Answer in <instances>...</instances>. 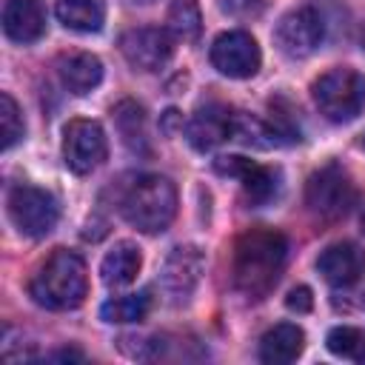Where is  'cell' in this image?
<instances>
[{"label": "cell", "mask_w": 365, "mask_h": 365, "mask_svg": "<svg viewBox=\"0 0 365 365\" xmlns=\"http://www.w3.org/2000/svg\"><path fill=\"white\" fill-rule=\"evenodd\" d=\"M288 259V240L277 228H248L234 242V285L248 299H262L274 291Z\"/></svg>", "instance_id": "obj_1"}, {"label": "cell", "mask_w": 365, "mask_h": 365, "mask_svg": "<svg viewBox=\"0 0 365 365\" xmlns=\"http://www.w3.org/2000/svg\"><path fill=\"white\" fill-rule=\"evenodd\" d=\"M57 74H60V83L71 94L83 97V94L94 91L100 86L103 63L88 51H71V54H60L57 57Z\"/></svg>", "instance_id": "obj_16"}, {"label": "cell", "mask_w": 365, "mask_h": 365, "mask_svg": "<svg viewBox=\"0 0 365 365\" xmlns=\"http://www.w3.org/2000/svg\"><path fill=\"white\" fill-rule=\"evenodd\" d=\"M234 128H237V111L220 103H205L194 111L188 123V143L197 151H211L225 140H231Z\"/></svg>", "instance_id": "obj_12"}, {"label": "cell", "mask_w": 365, "mask_h": 365, "mask_svg": "<svg viewBox=\"0 0 365 365\" xmlns=\"http://www.w3.org/2000/svg\"><path fill=\"white\" fill-rule=\"evenodd\" d=\"M151 308V297L148 291H140V294H123V297H111L103 302L100 308V317L106 322H140L145 319Z\"/></svg>", "instance_id": "obj_20"}, {"label": "cell", "mask_w": 365, "mask_h": 365, "mask_svg": "<svg viewBox=\"0 0 365 365\" xmlns=\"http://www.w3.org/2000/svg\"><path fill=\"white\" fill-rule=\"evenodd\" d=\"M120 211L128 220V225H134L137 231L160 234L171 225L177 214V188L168 177L143 174L125 188L120 200Z\"/></svg>", "instance_id": "obj_3"}, {"label": "cell", "mask_w": 365, "mask_h": 365, "mask_svg": "<svg viewBox=\"0 0 365 365\" xmlns=\"http://www.w3.org/2000/svg\"><path fill=\"white\" fill-rule=\"evenodd\" d=\"M325 345L334 356L342 359H354V362H365V331L351 328V325H336L328 331Z\"/></svg>", "instance_id": "obj_22"}, {"label": "cell", "mask_w": 365, "mask_h": 365, "mask_svg": "<svg viewBox=\"0 0 365 365\" xmlns=\"http://www.w3.org/2000/svg\"><path fill=\"white\" fill-rule=\"evenodd\" d=\"M322 37H325L322 17H319V11L311 9V6H299V9L288 11V14L277 23V29H274V43H277V48H279L285 57H291V60H305V57H311V54L319 48Z\"/></svg>", "instance_id": "obj_7"}, {"label": "cell", "mask_w": 365, "mask_h": 365, "mask_svg": "<svg viewBox=\"0 0 365 365\" xmlns=\"http://www.w3.org/2000/svg\"><path fill=\"white\" fill-rule=\"evenodd\" d=\"M285 305H288L291 311H297V314H308V311H311V305H314L311 288H305V285L294 288V291H291V294L285 297Z\"/></svg>", "instance_id": "obj_26"}, {"label": "cell", "mask_w": 365, "mask_h": 365, "mask_svg": "<svg viewBox=\"0 0 365 365\" xmlns=\"http://www.w3.org/2000/svg\"><path fill=\"white\" fill-rule=\"evenodd\" d=\"M88 291V277H86V262L66 248H57L34 274L29 294L37 305L48 311H68L77 308L86 299Z\"/></svg>", "instance_id": "obj_2"}, {"label": "cell", "mask_w": 365, "mask_h": 365, "mask_svg": "<svg viewBox=\"0 0 365 365\" xmlns=\"http://www.w3.org/2000/svg\"><path fill=\"white\" fill-rule=\"evenodd\" d=\"M214 168L225 177L240 180L242 185V197L248 205H265L274 194H277V174L254 160L245 157H220L214 163Z\"/></svg>", "instance_id": "obj_13"}, {"label": "cell", "mask_w": 365, "mask_h": 365, "mask_svg": "<svg viewBox=\"0 0 365 365\" xmlns=\"http://www.w3.org/2000/svg\"><path fill=\"white\" fill-rule=\"evenodd\" d=\"M205 271V257L197 245H177L160 271V285L171 302H188Z\"/></svg>", "instance_id": "obj_10"}, {"label": "cell", "mask_w": 365, "mask_h": 365, "mask_svg": "<svg viewBox=\"0 0 365 365\" xmlns=\"http://www.w3.org/2000/svg\"><path fill=\"white\" fill-rule=\"evenodd\" d=\"M131 3H151V0H131Z\"/></svg>", "instance_id": "obj_28"}, {"label": "cell", "mask_w": 365, "mask_h": 365, "mask_svg": "<svg viewBox=\"0 0 365 365\" xmlns=\"http://www.w3.org/2000/svg\"><path fill=\"white\" fill-rule=\"evenodd\" d=\"M9 220L11 225L31 240L46 237L57 220H60V205L54 194L37 188V185H14L9 191Z\"/></svg>", "instance_id": "obj_6"}, {"label": "cell", "mask_w": 365, "mask_h": 365, "mask_svg": "<svg viewBox=\"0 0 365 365\" xmlns=\"http://www.w3.org/2000/svg\"><path fill=\"white\" fill-rule=\"evenodd\" d=\"M211 63L220 74L245 80L259 71L262 54L257 40L248 31H222L211 46Z\"/></svg>", "instance_id": "obj_9"}, {"label": "cell", "mask_w": 365, "mask_h": 365, "mask_svg": "<svg viewBox=\"0 0 365 365\" xmlns=\"http://www.w3.org/2000/svg\"><path fill=\"white\" fill-rule=\"evenodd\" d=\"M202 29V17H200V6L197 0H174L168 6V31L180 40H197Z\"/></svg>", "instance_id": "obj_21"}, {"label": "cell", "mask_w": 365, "mask_h": 365, "mask_svg": "<svg viewBox=\"0 0 365 365\" xmlns=\"http://www.w3.org/2000/svg\"><path fill=\"white\" fill-rule=\"evenodd\" d=\"M114 120H117V128H120L123 140L131 148H137V143H143V108L131 100H123L114 108Z\"/></svg>", "instance_id": "obj_24"}, {"label": "cell", "mask_w": 365, "mask_h": 365, "mask_svg": "<svg viewBox=\"0 0 365 365\" xmlns=\"http://www.w3.org/2000/svg\"><path fill=\"white\" fill-rule=\"evenodd\" d=\"M362 43H365V37H362Z\"/></svg>", "instance_id": "obj_29"}, {"label": "cell", "mask_w": 365, "mask_h": 365, "mask_svg": "<svg viewBox=\"0 0 365 365\" xmlns=\"http://www.w3.org/2000/svg\"><path fill=\"white\" fill-rule=\"evenodd\" d=\"M305 205L314 217L331 222V220L345 217L356 205V188H354L351 177L336 163H328L308 177Z\"/></svg>", "instance_id": "obj_5"}, {"label": "cell", "mask_w": 365, "mask_h": 365, "mask_svg": "<svg viewBox=\"0 0 365 365\" xmlns=\"http://www.w3.org/2000/svg\"><path fill=\"white\" fill-rule=\"evenodd\" d=\"M140 265H143V257H140V248L134 242H117L100 262V277L108 288H123L128 282L137 279L140 274Z\"/></svg>", "instance_id": "obj_18"}, {"label": "cell", "mask_w": 365, "mask_h": 365, "mask_svg": "<svg viewBox=\"0 0 365 365\" xmlns=\"http://www.w3.org/2000/svg\"><path fill=\"white\" fill-rule=\"evenodd\" d=\"M57 20L71 31H100L106 20V3L103 0H57Z\"/></svg>", "instance_id": "obj_19"}, {"label": "cell", "mask_w": 365, "mask_h": 365, "mask_svg": "<svg viewBox=\"0 0 365 365\" xmlns=\"http://www.w3.org/2000/svg\"><path fill=\"white\" fill-rule=\"evenodd\" d=\"M51 359H83V354L80 351H57V354H51Z\"/></svg>", "instance_id": "obj_27"}, {"label": "cell", "mask_w": 365, "mask_h": 365, "mask_svg": "<svg viewBox=\"0 0 365 365\" xmlns=\"http://www.w3.org/2000/svg\"><path fill=\"white\" fill-rule=\"evenodd\" d=\"M3 31L14 43H34L46 31V14L40 0H6Z\"/></svg>", "instance_id": "obj_15"}, {"label": "cell", "mask_w": 365, "mask_h": 365, "mask_svg": "<svg viewBox=\"0 0 365 365\" xmlns=\"http://www.w3.org/2000/svg\"><path fill=\"white\" fill-rule=\"evenodd\" d=\"M317 271L328 285L348 288L365 274V248H359L356 242H334L319 254Z\"/></svg>", "instance_id": "obj_14"}, {"label": "cell", "mask_w": 365, "mask_h": 365, "mask_svg": "<svg viewBox=\"0 0 365 365\" xmlns=\"http://www.w3.org/2000/svg\"><path fill=\"white\" fill-rule=\"evenodd\" d=\"M319 114L331 123H351L365 108V77L354 68L336 66L319 74L311 86Z\"/></svg>", "instance_id": "obj_4"}, {"label": "cell", "mask_w": 365, "mask_h": 365, "mask_svg": "<svg viewBox=\"0 0 365 365\" xmlns=\"http://www.w3.org/2000/svg\"><path fill=\"white\" fill-rule=\"evenodd\" d=\"M220 9L231 17H257L265 9V0H220Z\"/></svg>", "instance_id": "obj_25"}, {"label": "cell", "mask_w": 365, "mask_h": 365, "mask_svg": "<svg viewBox=\"0 0 365 365\" xmlns=\"http://www.w3.org/2000/svg\"><path fill=\"white\" fill-rule=\"evenodd\" d=\"M305 348V334L302 328L291 325V322H279L271 331L262 334L259 339V359L271 362V365H285L294 362Z\"/></svg>", "instance_id": "obj_17"}, {"label": "cell", "mask_w": 365, "mask_h": 365, "mask_svg": "<svg viewBox=\"0 0 365 365\" xmlns=\"http://www.w3.org/2000/svg\"><path fill=\"white\" fill-rule=\"evenodd\" d=\"M106 134L103 125L94 120H71L63 128V160L68 171L74 174H91L103 160H106Z\"/></svg>", "instance_id": "obj_8"}, {"label": "cell", "mask_w": 365, "mask_h": 365, "mask_svg": "<svg viewBox=\"0 0 365 365\" xmlns=\"http://www.w3.org/2000/svg\"><path fill=\"white\" fill-rule=\"evenodd\" d=\"M0 125H3V148L9 151L11 145H17L23 140L26 125H23V114L14 103V97L6 91L0 94Z\"/></svg>", "instance_id": "obj_23"}, {"label": "cell", "mask_w": 365, "mask_h": 365, "mask_svg": "<svg viewBox=\"0 0 365 365\" xmlns=\"http://www.w3.org/2000/svg\"><path fill=\"white\" fill-rule=\"evenodd\" d=\"M120 51L131 68L160 71L174 54V40L165 29H131L120 37Z\"/></svg>", "instance_id": "obj_11"}]
</instances>
